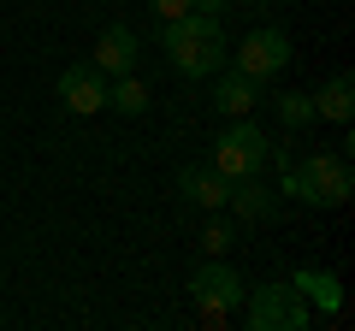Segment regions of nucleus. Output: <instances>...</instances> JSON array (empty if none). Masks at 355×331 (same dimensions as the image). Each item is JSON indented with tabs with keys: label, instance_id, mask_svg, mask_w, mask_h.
<instances>
[{
	"label": "nucleus",
	"instance_id": "1",
	"mask_svg": "<svg viewBox=\"0 0 355 331\" xmlns=\"http://www.w3.org/2000/svg\"><path fill=\"white\" fill-rule=\"evenodd\" d=\"M160 42H166V53H172L178 77H214L219 65H225V30H219V18H202V12L166 18Z\"/></svg>",
	"mask_w": 355,
	"mask_h": 331
},
{
	"label": "nucleus",
	"instance_id": "2",
	"mask_svg": "<svg viewBox=\"0 0 355 331\" xmlns=\"http://www.w3.org/2000/svg\"><path fill=\"white\" fill-rule=\"evenodd\" d=\"M355 190V172L343 154H308V160L284 166V195H302L308 207H343Z\"/></svg>",
	"mask_w": 355,
	"mask_h": 331
},
{
	"label": "nucleus",
	"instance_id": "3",
	"mask_svg": "<svg viewBox=\"0 0 355 331\" xmlns=\"http://www.w3.org/2000/svg\"><path fill=\"white\" fill-rule=\"evenodd\" d=\"M243 325L249 331H308V307L291 284H261V290H243Z\"/></svg>",
	"mask_w": 355,
	"mask_h": 331
},
{
	"label": "nucleus",
	"instance_id": "4",
	"mask_svg": "<svg viewBox=\"0 0 355 331\" xmlns=\"http://www.w3.org/2000/svg\"><path fill=\"white\" fill-rule=\"evenodd\" d=\"M266 160H272V142H266V130L249 125V118H237V125L214 142V166L225 172L231 184H237V178H254V172H266Z\"/></svg>",
	"mask_w": 355,
	"mask_h": 331
},
{
	"label": "nucleus",
	"instance_id": "5",
	"mask_svg": "<svg viewBox=\"0 0 355 331\" xmlns=\"http://www.w3.org/2000/svg\"><path fill=\"white\" fill-rule=\"evenodd\" d=\"M243 290H249V284L225 267V255H207V267L190 272V296H196V307H202L207 319H225L231 307L243 302Z\"/></svg>",
	"mask_w": 355,
	"mask_h": 331
},
{
	"label": "nucleus",
	"instance_id": "6",
	"mask_svg": "<svg viewBox=\"0 0 355 331\" xmlns=\"http://www.w3.org/2000/svg\"><path fill=\"white\" fill-rule=\"evenodd\" d=\"M60 101H65V113H77V118L101 113V107H107V71L95 60L65 65V71H60Z\"/></svg>",
	"mask_w": 355,
	"mask_h": 331
},
{
	"label": "nucleus",
	"instance_id": "7",
	"mask_svg": "<svg viewBox=\"0 0 355 331\" xmlns=\"http://www.w3.org/2000/svg\"><path fill=\"white\" fill-rule=\"evenodd\" d=\"M237 71H249V77H279L284 65H291V36H284V30H249V36H243V48H237Z\"/></svg>",
	"mask_w": 355,
	"mask_h": 331
},
{
	"label": "nucleus",
	"instance_id": "8",
	"mask_svg": "<svg viewBox=\"0 0 355 331\" xmlns=\"http://www.w3.org/2000/svg\"><path fill=\"white\" fill-rule=\"evenodd\" d=\"M178 195L190 207H207V213H225V195H231V178L219 166H178Z\"/></svg>",
	"mask_w": 355,
	"mask_h": 331
},
{
	"label": "nucleus",
	"instance_id": "9",
	"mask_svg": "<svg viewBox=\"0 0 355 331\" xmlns=\"http://www.w3.org/2000/svg\"><path fill=\"white\" fill-rule=\"evenodd\" d=\"M214 77H219V89H214V107H219V113L243 118V113H254V107H261V77L237 71V65H219Z\"/></svg>",
	"mask_w": 355,
	"mask_h": 331
},
{
	"label": "nucleus",
	"instance_id": "10",
	"mask_svg": "<svg viewBox=\"0 0 355 331\" xmlns=\"http://www.w3.org/2000/svg\"><path fill=\"white\" fill-rule=\"evenodd\" d=\"M225 207H231L237 219H249V225H266V219H279V195L261 184V172H254V178H237V184H231Z\"/></svg>",
	"mask_w": 355,
	"mask_h": 331
},
{
	"label": "nucleus",
	"instance_id": "11",
	"mask_svg": "<svg viewBox=\"0 0 355 331\" xmlns=\"http://www.w3.org/2000/svg\"><path fill=\"white\" fill-rule=\"evenodd\" d=\"M137 30L130 24H107L101 30V42H95V65H101L107 77H125V71H137Z\"/></svg>",
	"mask_w": 355,
	"mask_h": 331
},
{
	"label": "nucleus",
	"instance_id": "12",
	"mask_svg": "<svg viewBox=\"0 0 355 331\" xmlns=\"http://www.w3.org/2000/svg\"><path fill=\"white\" fill-rule=\"evenodd\" d=\"M349 113H355V77H349V71H331V77H326V89L314 95V118L349 125Z\"/></svg>",
	"mask_w": 355,
	"mask_h": 331
},
{
	"label": "nucleus",
	"instance_id": "13",
	"mask_svg": "<svg viewBox=\"0 0 355 331\" xmlns=\"http://www.w3.org/2000/svg\"><path fill=\"white\" fill-rule=\"evenodd\" d=\"M291 290H296V296H308V302H320V307H326V314H338V307H343V284L331 278V272L296 267V272H291Z\"/></svg>",
	"mask_w": 355,
	"mask_h": 331
},
{
	"label": "nucleus",
	"instance_id": "14",
	"mask_svg": "<svg viewBox=\"0 0 355 331\" xmlns=\"http://www.w3.org/2000/svg\"><path fill=\"white\" fill-rule=\"evenodd\" d=\"M107 107L125 113V118H142V113H148V83H142L137 71H125L119 83H107Z\"/></svg>",
	"mask_w": 355,
	"mask_h": 331
},
{
	"label": "nucleus",
	"instance_id": "15",
	"mask_svg": "<svg viewBox=\"0 0 355 331\" xmlns=\"http://www.w3.org/2000/svg\"><path fill=\"white\" fill-rule=\"evenodd\" d=\"M272 113H279L284 130H308V125H314V95L284 89V95H272Z\"/></svg>",
	"mask_w": 355,
	"mask_h": 331
},
{
	"label": "nucleus",
	"instance_id": "16",
	"mask_svg": "<svg viewBox=\"0 0 355 331\" xmlns=\"http://www.w3.org/2000/svg\"><path fill=\"white\" fill-rule=\"evenodd\" d=\"M231 242H237V231H231V225H225V219H214V225H207V231H202V249H207V255H225Z\"/></svg>",
	"mask_w": 355,
	"mask_h": 331
},
{
	"label": "nucleus",
	"instance_id": "17",
	"mask_svg": "<svg viewBox=\"0 0 355 331\" xmlns=\"http://www.w3.org/2000/svg\"><path fill=\"white\" fill-rule=\"evenodd\" d=\"M148 12L166 24V18H184V12H190V0H148Z\"/></svg>",
	"mask_w": 355,
	"mask_h": 331
},
{
	"label": "nucleus",
	"instance_id": "18",
	"mask_svg": "<svg viewBox=\"0 0 355 331\" xmlns=\"http://www.w3.org/2000/svg\"><path fill=\"white\" fill-rule=\"evenodd\" d=\"M190 12H202V18H219V12H225V0H190Z\"/></svg>",
	"mask_w": 355,
	"mask_h": 331
}]
</instances>
